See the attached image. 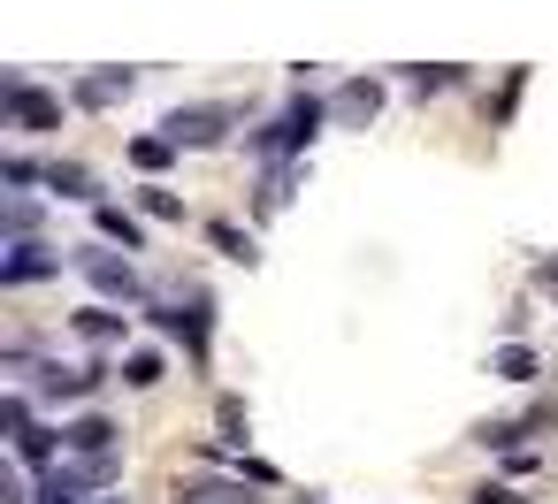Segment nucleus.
I'll list each match as a JSON object with an SVG mask.
<instances>
[{
	"instance_id": "39448f33",
	"label": "nucleus",
	"mask_w": 558,
	"mask_h": 504,
	"mask_svg": "<svg viewBox=\"0 0 558 504\" xmlns=\"http://www.w3.org/2000/svg\"><path fill=\"white\" fill-rule=\"evenodd\" d=\"M0 115H9L16 131H32V138H39V131H54V123H62V93H39L32 77H0Z\"/></svg>"
},
{
	"instance_id": "a211bd4d",
	"label": "nucleus",
	"mask_w": 558,
	"mask_h": 504,
	"mask_svg": "<svg viewBox=\"0 0 558 504\" xmlns=\"http://www.w3.org/2000/svg\"><path fill=\"white\" fill-rule=\"evenodd\" d=\"M207 245H215L222 260H238V268H253V260H260V253H253V237H245L238 222H207Z\"/></svg>"
},
{
	"instance_id": "dca6fc26",
	"label": "nucleus",
	"mask_w": 558,
	"mask_h": 504,
	"mask_svg": "<svg viewBox=\"0 0 558 504\" xmlns=\"http://www.w3.org/2000/svg\"><path fill=\"white\" fill-rule=\"evenodd\" d=\"M161 374H169V359H161L154 344H131V352H123V382H131V390H154Z\"/></svg>"
},
{
	"instance_id": "cd10ccee",
	"label": "nucleus",
	"mask_w": 558,
	"mask_h": 504,
	"mask_svg": "<svg viewBox=\"0 0 558 504\" xmlns=\"http://www.w3.org/2000/svg\"><path fill=\"white\" fill-rule=\"evenodd\" d=\"M215 420H222V443H245V397H222Z\"/></svg>"
},
{
	"instance_id": "4468645a",
	"label": "nucleus",
	"mask_w": 558,
	"mask_h": 504,
	"mask_svg": "<svg viewBox=\"0 0 558 504\" xmlns=\"http://www.w3.org/2000/svg\"><path fill=\"white\" fill-rule=\"evenodd\" d=\"M489 374H505V382H535V374H543V359L512 336V344H497V352H489Z\"/></svg>"
},
{
	"instance_id": "f257e3e1",
	"label": "nucleus",
	"mask_w": 558,
	"mask_h": 504,
	"mask_svg": "<svg viewBox=\"0 0 558 504\" xmlns=\"http://www.w3.org/2000/svg\"><path fill=\"white\" fill-rule=\"evenodd\" d=\"M146 321L184 344L192 374H207V359H215V298H207L199 283H192V291H154V298H146Z\"/></svg>"
},
{
	"instance_id": "bb28decb",
	"label": "nucleus",
	"mask_w": 558,
	"mask_h": 504,
	"mask_svg": "<svg viewBox=\"0 0 558 504\" xmlns=\"http://www.w3.org/2000/svg\"><path fill=\"white\" fill-rule=\"evenodd\" d=\"M0 184H9V192H32V184H47V169H39L32 153H9V161H0Z\"/></svg>"
},
{
	"instance_id": "f03ea898",
	"label": "nucleus",
	"mask_w": 558,
	"mask_h": 504,
	"mask_svg": "<svg viewBox=\"0 0 558 504\" xmlns=\"http://www.w3.org/2000/svg\"><path fill=\"white\" fill-rule=\"evenodd\" d=\"M322 123H329V100H314V93L299 85V93H291V108H283L276 123H260L245 146H253V153H268V161H306V146L322 138Z\"/></svg>"
},
{
	"instance_id": "c756f323",
	"label": "nucleus",
	"mask_w": 558,
	"mask_h": 504,
	"mask_svg": "<svg viewBox=\"0 0 558 504\" xmlns=\"http://www.w3.org/2000/svg\"><path fill=\"white\" fill-rule=\"evenodd\" d=\"M466 504H520L505 481H482V489H466Z\"/></svg>"
},
{
	"instance_id": "412c9836",
	"label": "nucleus",
	"mask_w": 558,
	"mask_h": 504,
	"mask_svg": "<svg viewBox=\"0 0 558 504\" xmlns=\"http://www.w3.org/2000/svg\"><path fill=\"white\" fill-rule=\"evenodd\" d=\"M451 85H459V62H428V70H405V93H421V100H428V93H451Z\"/></svg>"
},
{
	"instance_id": "6ab92c4d",
	"label": "nucleus",
	"mask_w": 558,
	"mask_h": 504,
	"mask_svg": "<svg viewBox=\"0 0 558 504\" xmlns=\"http://www.w3.org/2000/svg\"><path fill=\"white\" fill-rule=\"evenodd\" d=\"M177 504H253V496H245V481H184Z\"/></svg>"
},
{
	"instance_id": "9d476101",
	"label": "nucleus",
	"mask_w": 558,
	"mask_h": 504,
	"mask_svg": "<svg viewBox=\"0 0 558 504\" xmlns=\"http://www.w3.org/2000/svg\"><path fill=\"white\" fill-rule=\"evenodd\" d=\"M116 435H123V428H116L108 413H85V420H70V428H62V451H77V458H108V451H116Z\"/></svg>"
},
{
	"instance_id": "aec40b11",
	"label": "nucleus",
	"mask_w": 558,
	"mask_h": 504,
	"mask_svg": "<svg viewBox=\"0 0 558 504\" xmlns=\"http://www.w3.org/2000/svg\"><path fill=\"white\" fill-rule=\"evenodd\" d=\"M0 230H9V245H32V230H39V199H9V207H0Z\"/></svg>"
},
{
	"instance_id": "1a4fd4ad",
	"label": "nucleus",
	"mask_w": 558,
	"mask_h": 504,
	"mask_svg": "<svg viewBox=\"0 0 558 504\" xmlns=\"http://www.w3.org/2000/svg\"><path fill=\"white\" fill-rule=\"evenodd\" d=\"M131 85H138V70H93V77L70 85V100L77 108H116V100H131Z\"/></svg>"
},
{
	"instance_id": "423d86ee",
	"label": "nucleus",
	"mask_w": 558,
	"mask_h": 504,
	"mask_svg": "<svg viewBox=\"0 0 558 504\" xmlns=\"http://www.w3.org/2000/svg\"><path fill=\"white\" fill-rule=\"evenodd\" d=\"M47 275H62V253L54 245H9L0 253V291H32V283H47Z\"/></svg>"
},
{
	"instance_id": "0eeeda50",
	"label": "nucleus",
	"mask_w": 558,
	"mask_h": 504,
	"mask_svg": "<svg viewBox=\"0 0 558 504\" xmlns=\"http://www.w3.org/2000/svg\"><path fill=\"white\" fill-rule=\"evenodd\" d=\"M375 108H383V85L375 77H352V85L329 93V123H344V131L352 123H375Z\"/></svg>"
},
{
	"instance_id": "ddd939ff",
	"label": "nucleus",
	"mask_w": 558,
	"mask_h": 504,
	"mask_svg": "<svg viewBox=\"0 0 558 504\" xmlns=\"http://www.w3.org/2000/svg\"><path fill=\"white\" fill-rule=\"evenodd\" d=\"M70 329H77L85 344H123V329H131V321H123L116 306H77V314H70Z\"/></svg>"
},
{
	"instance_id": "c85d7f7f",
	"label": "nucleus",
	"mask_w": 558,
	"mask_h": 504,
	"mask_svg": "<svg viewBox=\"0 0 558 504\" xmlns=\"http://www.w3.org/2000/svg\"><path fill=\"white\" fill-rule=\"evenodd\" d=\"M238 481H253V489H276V481H283V474H276V466H268V458H238Z\"/></svg>"
},
{
	"instance_id": "9b49d317",
	"label": "nucleus",
	"mask_w": 558,
	"mask_h": 504,
	"mask_svg": "<svg viewBox=\"0 0 558 504\" xmlns=\"http://www.w3.org/2000/svg\"><path fill=\"white\" fill-rule=\"evenodd\" d=\"M47 192H54V199H85V207H100V184H93L85 161H47Z\"/></svg>"
},
{
	"instance_id": "2eb2a0df",
	"label": "nucleus",
	"mask_w": 558,
	"mask_h": 504,
	"mask_svg": "<svg viewBox=\"0 0 558 504\" xmlns=\"http://www.w3.org/2000/svg\"><path fill=\"white\" fill-rule=\"evenodd\" d=\"M54 451H62V428H32V435L16 443V466H24V474H54Z\"/></svg>"
},
{
	"instance_id": "f8f14e48",
	"label": "nucleus",
	"mask_w": 558,
	"mask_h": 504,
	"mask_svg": "<svg viewBox=\"0 0 558 504\" xmlns=\"http://www.w3.org/2000/svg\"><path fill=\"white\" fill-rule=\"evenodd\" d=\"M93 230H100L108 245H123V253H138V245H146V230H138V214H123L116 199H100V207H93Z\"/></svg>"
},
{
	"instance_id": "b1692460",
	"label": "nucleus",
	"mask_w": 558,
	"mask_h": 504,
	"mask_svg": "<svg viewBox=\"0 0 558 504\" xmlns=\"http://www.w3.org/2000/svg\"><path fill=\"white\" fill-rule=\"evenodd\" d=\"M520 93H527V70H505V85H497V100H489V123H497V131L512 123V108H520Z\"/></svg>"
},
{
	"instance_id": "a878e982",
	"label": "nucleus",
	"mask_w": 558,
	"mask_h": 504,
	"mask_svg": "<svg viewBox=\"0 0 558 504\" xmlns=\"http://www.w3.org/2000/svg\"><path fill=\"white\" fill-rule=\"evenodd\" d=\"M138 207H146L154 222H184V199H177L169 184H138Z\"/></svg>"
},
{
	"instance_id": "20e7f679",
	"label": "nucleus",
	"mask_w": 558,
	"mask_h": 504,
	"mask_svg": "<svg viewBox=\"0 0 558 504\" xmlns=\"http://www.w3.org/2000/svg\"><path fill=\"white\" fill-rule=\"evenodd\" d=\"M230 123H238V108L230 100H192V108H177L169 123H161V138L184 153V146H222L230 138Z\"/></svg>"
},
{
	"instance_id": "4be33fe9",
	"label": "nucleus",
	"mask_w": 558,
	"mask_h": 504,
	"mask_svg": "<svg viewBox=\"0 0 558 504\" xmlns=\"http://www.w3.org/2000/svg\"><path fill=\"white\" fill-rule=\"evenodd\" d=\"M520 435H527V420H482V428H474V443H482V451H505V458L520 451Z\"/></svg>"
},
{
	"instance_id": "5701e85b",
	"label": "nucleus",
	"mask_w": 558,
	"mask_h": 504,
	"mask_svg": "<svg viewBox=\"0 0 558 504\" xmlns=\"http://www.w3.org/2000/svg\"><path fill=\"white\" fill-rule=\"evenodd\" d=\"M32 428H39V420H32V397H16V390H9V397H0V435H9V443H24Z\"/></svg>"
},
{
	"instance_id": "7ed1b4c3",
	"label": "nucleus",
	"mask_w": 558,
	"mask_h": 504,
	"mask_svg": "<svg viewBox=\"0 0 558 504\" xmlns=\"http://www.w3.org/2000/svg\"><path fill=\"white\" fill-rule=\"evenodd\" d=\"M70 268H77L108 306H146V298H154V291L138 283V268H131V260H116L108 245H70Z\"/></svg>"
},
{
	"instance_id": "393cba45",
	"label": "nucleus",
	"mask_w": 558,
	"mask_h": 504,
	"mask_svg": "<svg viewBox=\"0 0 558 504\" xmlns=\"http://www.w3.org/2000/svg\"><path fill=\"white\" fill-rule=\"evenodd\" d=\"M131 161H138V169H146V176H161V169H169V161H177V146H169V138H161V131H154V138H131Z\"/></svg>"
},
{
	"instance_id": "f3484780",
	"label": "nucleus",
	"mask_w": 558,
	"mask_h": 504,
	"mask_svg": "<svg viewBox=\"0 0 558 504\" xmlns=\"http://www.w3.org/2000/svg\"><path fill=\"white\" fill-rule=\"evenodd\" d=\"M299 176H306V161H276V169L260 176V214H276V207L291 199V184H299Z\"/></svg>"
},
{
	"instance_id": "6e6552de",
	"label": "nucleus",
	"mask_w": 558,
	"mask_h": 504,
	"mask_svg": "<svg viewBox=\"0 0 558 504\" xmlns=\"http://www.w3.org/2000/svg\"><path fill=\"white\" fill-rule=\"evenodd\" d=\"M100 382H108V359H85V367H62L54 359V367H39V390L47 397H93Z\"/></svg>"
}]
</instances>
